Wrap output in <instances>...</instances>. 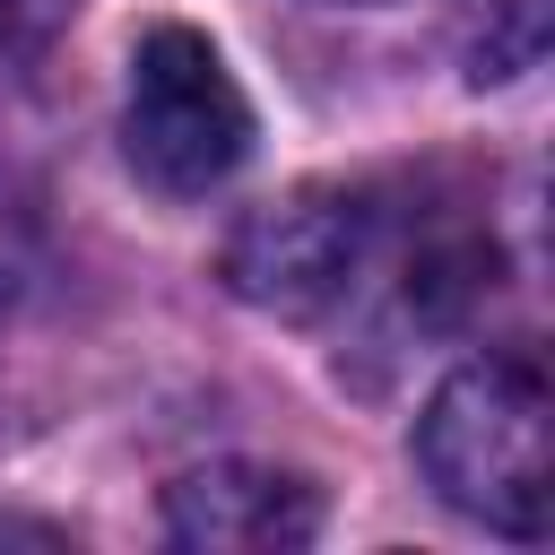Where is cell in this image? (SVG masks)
<instances>
[{
	"label": "cell",
	"instance_id": "8992f818",
	"mask_svg": "<svg viewBox=\"0 0 555 555\" xmlns=\"http://www.w3.org/2000/svg\"><path fill=\"white\" fill-rule=\"evenodd\" d=\"M87 0H0V61H26V52H43L69 17H78Z\"/></svg>",
	"mask_w": 555,
	"mask_h": 555
},
{
	"label": "cell",
	"instance_id": "3957f363",
	"mask_svg": "<svg viewBox=\"0 0 555 555\" xmlns=\"http://www.w3.org/2000/svg\"><path fill=\"white\" fill-rule=\"evenodd\" d=\"M373 243H382V208L364 191L304 182L225 234V286L278 321H312L356 295V278L373 269Z\"/></svg>",
	"mask_w": 555,
	"mask_h": 555
},
{
	"label": "cell",
	"instance_id": "5b68a950",
	"mask_svg": "<svg viewBox=\"0 0 555 555\" xmlns=\"http://www.w3.org/2000/svg\"><path fill=\"white\" fill-rule=\"evenodd\" d=\"M538 52H546V0H494V26L477 35V87L486 78H520V69H538Z\"/></svg>",
	"mask_w": 555,
	"mask_h": 555
},
{
	"label": "cell",
	"instance_id": "6da1fadb",
	"mask_svg": "<svg viewBox=\"0 0 555 555\" xmlns=\"http://www.w3.org/2000/svg\"><path fill=\"white\" fill-rule=\"evenodd\" d=\"M416 468L460 520H477L494 538H546V520H555L546 373L529 356L460 364L416 416Z\"/></svg>",
	"mask_w": 555,
	"mask_h": 555
},
{
	"label": "cell",
	"instance_id": "7a4b0ae2",
	"mask_svg": "<svg viewBox=\"0 0 555 555\" xmlns=\"http://www.w3.org/2000/svg\"><path fill=\"white\" fill-rule=\"evenodd\" d=\"M121 147L173 199L217 191L251 156V104H243V87H234V69L217 61L208 35H191V26L139 35L130 95H121Z\"/></svg>",
	"mask_w": 555,
	"mask_h": 555
},
{
	"label": "cell",
	"instance_id": "277c9868",
	"mask_svg": "<svg viewBox=\"0 0 555 555\" xmlns=\"http://www.w3.org/2000/svg\"><path fill=\"white\" fill-rule=\"evenodd\" d=\"M312 529H321L312 486L286 468H260V460H208V468L165 486V538L173 546L286 555V546H312Z\"/></svg>",
	"mask_w": 555,
	"mask_h": 555
},
{
	"label": "cell",
	"instance_id": "52a82bcc",
	"mask_svg": "<svg viewBox=\"0 0 555 555\" xmlns=\"http://www.w3.org/2000/svg\"><path fill=\"white\" fill-rule=\"evenodd\" d=\"M0 538H26V546H61V529H43V520H9V512H0Z\"/></svg>",
	"mask_w": 555,
	"mask_h": 555
}]
</instances>
